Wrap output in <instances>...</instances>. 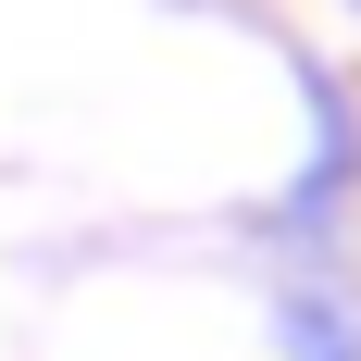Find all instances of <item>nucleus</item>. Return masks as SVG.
<instances>
[{"instance_id": "1", "label": "nucleus", "mask_w": 361, "mask_h": 361, "mask_svg": "<svg viewBox=\"0 0 361 361\" xmlns=\"http://www.w3.org/2000/svg\"><path fill=\"white\" fill-rule=\"evenodd\" d=\"M274 336L299 361H361V312L349 299H312V287H274Z\"/></svg>"}]
</instances>
